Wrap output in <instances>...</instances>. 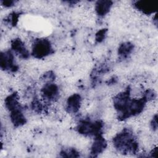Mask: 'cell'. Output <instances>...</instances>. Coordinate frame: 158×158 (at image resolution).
Returning a JSON list of instances; mask_svg holds the SVG:
<instances>
[{
  "label": "cell",
  "instance_id": "1",
  "mask_svg": "<svg viewBox=\"0 0 158 158\" xmlns=\"http://www.w3.org/2000/svg\"><path fill=\"white\" fill-rule=\"evenodd\" d=\"M114 147L122 154H136L138 143L133 133L128 128H124L113 138Z\"/></svg>",
  "mask_w": 158,
  "mask_h": 158
},
{
  "label": "cell",
  "instance_id": "2",
  "mask_svg": "<svg viewBox=\"0 0 158 158\" xmlns=\"http://www.w3.org/2000/svg\"><path fill=\"white\" fill-rule=\"evenodd\" d=\"M130 100L131 98L130 87H128L126 90L118 93L114 97V106L118 112V119L123 120L124 115L127 110Z\"/></svg>",
  "mask_w": 158,
  "mask_h": 158
},
{
  "label": "cell",
  "instance_id": "3",
  "mask_svg": "<svg viewBox=\"0 0 158 158\" xmlns=\"http://www.w3.org/2000/svg\"><path fill=\"white\" fill-rule=\"evenodd\" d=\"M102 128L103 123L101 120H83L78 123L77 130L79 133L85 136H96L102 134Z\"/></svg>",
  "mask_w": 158,
  "mask_h": 158
},
{
  "label": "cell",
  "instance_id": "4",
  "mask_svg": "<svg viewBox=\"0 0 158 158\" xmlns=\"http://www.w3.org/2000/svg\"><path fill=\"white\" fill-rule=\"evenodd\" d=\"M53 52L50 41L45 38L37 39L35 41L31 54L37 59H42Z\"/></svg>",
  "mask_w": 158,
  "mask_h": 158
},
{
  "label": "cell",
  "instance_id": "5",
  "mask_svg": "<svg viewBox=\"0 0 158 158\" xmlns=\"http://www.w3.org/2000/svg\"><path fill=\"white\" fill-rule=\"evenodd\" d=\"M0 67L4 70L12 72H15L18 70L19 67L15 63L14 55L10 51H6L1 52Z\"/></svg>",
  "mask_w": 158,
  "mask_h": 158
},
{
  "label": "cell",
  "instance_id": "6",
  "mask_svg": "<svg viewBox=\"0 0 158 158\" xmlns=\"http://www.w3.org/2000/svg\"><path fill=\"white\" fill-rule=\"evenodd\" d=\"M146 102L147 101L144 97L139 99H131L124 115L123 120L131 116H134L140 114L143 110Z\"/></svg>",
  "mask_w": 158,
  "mask_h": 158
},
{
  "label": "cell",
  "instance_id": "7",
  "mask_svg": "<svg viewBox=\"0 0 158 158\" xmlns=\"http://www.w3.org/2000/svg\"><path fill=\"white\" fill-rule=\"evenodd\" d=\"M43 97L48 101L56 100L59 95V91L57 86L52 82L46 83L41 89Z\"/></svg>",
  "mask_w": 158,
  "mask_h": 158
},
{
  "label": "cell",
  "instance_id": "8",
  "mask_svg": "<svg viewBox=\"0 0 158 158\" xmlns=\"http://www.w3.org/2000/svg\"><path fill=\"white\" fill-rule=\"evenodd\" d=\"M107 146L106 139L102 136V135L95 136L94 142L91 148L90 157H97L99 154L102 153Z\"/></svg>",
  "mask_w": 158,
  "mask_h": 158
},
{
  "label": "cell",
  "instance_id": "9",
  "mask_svg": "<svg viewBox=\"0 0 158 158\" xmlns=\"http://www.w3.org/2000/svg\"><path fill=\"white\" fill-rule=\"evenodd\" d=\"M11 48L22 59H27L30 56L29 51L26 48L24 43L19 38H15L12 41Z\"/></svg>",
  "mask_w": 158,
  "mask_h": 158
},
{
  "label": "cell",
  "instance_id": "10",
  "mask_svg": "<svg viewBox=\"0 0 158 158\" xmlns=\"http://www.w3.org/2000/svg\"><path fill=\"white\" fill-rule=\"evenodd\" d=\"M81 102V98L80 94L75 93L69 97L67 101L66 110L69 113L74 114L79 110Z\"/></svg>",
  "mask_w": 158,
  "mask_h": 158
},
{
  "label": "cell",
  "instance_id": "11",
  "mask_svg": "<svg viewBox=\"0 0 158 158\" xmlns=\"http://www.w3.org/2000/svg\"><path fill=\"white\" fill-rule=\"evenodd\" d=\"M135 7L146 14H150L156 9V4L152 1H138L135 3Z\"/></svg>",
  "mask_w": 158,
  "mask_h": 158
},
{
  "label": "cell",
  "instance_id": "12",
  "mask_svg": "<svg viewBox=\"0 0 158 158\" xmlns=\"http://www.w3.org/2000/svg\"><path fill=\"white\" fill-rule=\"evenodd\" d=\"M19 96L17 93H14L10 94L5 99V106L9 112L23 109L19 101Z\"/></svg>",
  "mask_w": 158,
  "mask_h": 158
},
{
  "label": "cell",
  "instance_id": "13",
  "mask_svg": "<svg viewBox=\"0 0 158 158\" xmlns=\"http://www.w3.org/2000/svg\"><path fill=\"white\" fill-rule=\"evenodd\" d=\"M22 109H17L10 112V118L15 127H19L26 123L27 120L22 112Z\"/></svg>",
  "mask_w": 158,
  "mask_h": 158
},
{
  "label": "cell",
  "instance_id": "14",
  "mask_svg": "<svg viewBox=\"0 0 158 158\" xmlns=\"http://www.w3.org/2000/svg\"><path fill=\"white\" fill-rule=\"evenodd\" d=\"M112 4V1L108 0L97 1L95 5V10L97 14L102 17L106 15L109 12Z\"/></svg>",
  "mask_w": 158,
  "mask_h": 158
},
{
  "label": "cell",
  "instance_id": "15",
  "mask_svg": "<svg viewBox=\"0 0 158 158\" xmlns=\"http://www.w3.org/2000/svg\"><path fill=\"white\" fill-rule=\"evenodd\" d=\"M134 45L130 42H124L122 43L118 49V54L122 59L127 58L133 51Z\"/></svg>",
  "mask_w": 158,
  "mask_h": 158
},
{
  "label": "cell",
  "instance_id": "16",
  "mask_svg": "<svg viewBox=\"0 0 158 158\" xmlns=\"http://www.w3.org/2000/svg\"><path fill=\"white\" fill-rule=\"evenodd\" d=\"M60 155L63 157H78L80 156L79 152H77L74 148L62 149L60 152Z\"/></svg>",
  "mask_w": 158,
  "mask_h": 158
},
{
  "label": "cell",
  "instance_id": "17",
  "mask_svg": "<svg viewBox=\"0 0 158 158\" xmlns=\"http://www.w3.org/2000/svg\"><path fill=\"white\" fill-rule=\"evenodd\" d=\"M107 32V29L106 28H102L100 30H99L96 33L95 36V40L98 43L102 42L106 38V34Z\"/></svg>",
  "mask_w": 158,
  "mask_h": 158
},
{
  "label": "cell",
  "instance_id": "18",
  "mask_svg": "<svg viewBox=\"0 0 158 158\" xmlns=\"http://www.w3.org/2000/svg\"><path fill=\"white\" fill-rule=\"evenodd\" d=\"M31 108L36 112H41L43 110V105L37 98H35L31 102Z\"/></svg>",
  "mask_w": 158,
  "mask_h": 158
},
{
  "label": "cell",
  "instance_id": "19",
  "mask_svg": "<svg viewBox=\"0 0 158 158\" xmlns=\"http://www.w3.org/2000/svg\"><path fill=\"white\" fill-rule=\"evenodd\" d=\"M146 100L148 101H151V100H154L156 98V92L152 90V89H147L144 92V94L143 96Z\"/></svg>",
  "mask_w": 158,
  "mask_h": 158
},
{
  "label": "cell",
  "instance_id": "20",
  "mask_svg": "<svg viewBox=\"0 0 158 158\" xmlns=\"http://www.w3.org/2000/svg\"><path fill=\"white\" fill-rule=\"evenodd\" d=\"M19 15L20 14L17 12H13L12 14H11L10 15H9V17H8L9 23H10L12 26H15L18 22Z\"/></svg>",
  "mask_w": 158,
  "mask_h": 158
},
{
  "label": "cell",
  "instance_id": "21",
  "mask_svg": "<svg viewBox=\"0 0 158 158\" xmlns=\"http://www.w3.org/2000/svg\"><path fill=\"white\" fill-rule=\"evenodd\" d=\"M54 78H55V75H54V73H52L51 71L46 73L43 76V80H44L45 81H47V83L48 82H52V81H54Z\"/></svg>",
  "mask_w": 158,
  "mask_h": 158
},
{
  "label": "cell",
  "instance_id": "22",
  "mask_svg": "<svg viewBox=\"0 0 158 158\" xmlns=\"http://www.w3.org/2000/svg\"><path fill=\"white\" fill-rule=\"evenodd\" d=\"M151 127L153 130V131H156L157 129V114H156L153 117L151 122Z\"/></svg>",
  "mask_w": 158,
  "mask_h": 158
},
{
  "label": "cell",
  "instance_id": "23",
  "mask_svg": "<svg viewBox=\"0 0 158 158\" xmlns=\"http://www.w3.org/2000/svg\"><path fill=\"white\" fill-rule=\"evenodd\" d=\"M2 3L5 7H10L14 4L15 1H2Z\"/></svg>",
  "mask_w": 158,
  "mask_h": 158
},
{
  "label": "cell",
  "instance_id": "24",
  "mask_svg": "<svg viewBox=\"0 0 158 158\" xmlns=\"http://www.w3.org/2000/svg\"><path fill=\"white\" fill-rule=\"evenodd\" d=\"M157 147H155L152 150V151L150 152V154H151V157H157Z\"/></svg>",
  "mask_w": 158,
  "mask_h": 158
},
{
  "label": "cell",
  "instance_id": "25",
  "mask_svg": "<svg viewBox=\"0 0 158 158\" xmlns=\"http://www.w3.org/2000/svg\"><path fill=\"white\" fill-rule=\"evenodd\" d=\"M153 22L154 23V24L157 26V14L156 13L155 16L153 18Z\"/></svg>",
  "mask_w": 158,
  "mask_h": 158
},
{
  "label": "cell",
  "instance_id": "26",
  "mask_svg": "<svg viewBox=\"0 0 158 158\" xmlns=\"http://www.w3.org/2000/svg\"><path fill=\"white\" fill-rule=\"evenodd\" d=\"M115 82H116V79H115L114 77H112V78H110V79L109 80V81H108V83H112V84H113V83H115Z\"/></svg>",
  "mask_w": 158,
  "mask_h": 158
}]
</instances>
